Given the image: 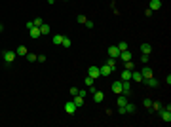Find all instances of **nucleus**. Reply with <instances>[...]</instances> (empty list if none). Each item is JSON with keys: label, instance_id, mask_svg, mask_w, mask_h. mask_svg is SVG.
Segmentation results:
<instances>
[{"label": "nucleus", "instance_id": "nucleus-15", "mask_svg": "<svg viewBox=\"0 0 171 127\" xmlns=\"http://www.w3.org/2000/svg\"><path fill=\"white\" fill-rule=\"evenodd\" d=\"M112 91H114L116 95H120V93H122V80L112 82Z\"/></svg>", "mask_w": 171, "mask_h": 127}, {"label": "nucleus", "instance_id": "nucleus-36", "mask_svg": "<svg viewBox=\"0 0 171 127\" xmlns=\"http://www.w3.org/2000/svg\"><path fill=\"white\" fill-rule=\"evenodd\" d=\"M36 61H38V63H46V57H44V55H38V59H36Z\"/></svg>", "mask_w": 171, "mask_h": 127}, {"label": "nucleus", "instance_id": "nucleus-24", "mask_svg": "<svg viewBox=\"0 0 171 127\" xmlns=\"http://www.w3.org/2000/svg\"><path fill=\"white\" fill-rule=\"evenodd\" d=\"M61 46H63V47H71V46H72V42H71V38H67V36H63V42H61Z\"/></svg>", "mask_w": 171, "mask_h": 127}, {"label": "nucleus", "instance_id": "nucleus-21", "mask_svg": "<svg viewBox=\"0 0 171 127\" xmlns=\"http://www.w3.org/2000/svg\"><path fill=\"white\" fill-rule=\"evenodd\" d=\"M122 80H131V70H128V68L122 70Z\"/></svg>", "mask_w": 171, "mask_h": 127}, {"label": "nucleus", "instance_id": "nucleus-40", "mask_svg": "<svg viewBox=\"0 0 171 127\" xmlns=\"http://www.w3.org/2000/svg\"><path fill=\"white\" fill-rule=\"evenodd\" d=\"M53 2H55V0H53Z\"/></svg>", "mask_w": 171, "mask_h": 127}, {"label": "nucleus", "instance_id": "nucleus-32", "mask_svg": "<svg viewBox=\"0 0 171 127\" xmlns=\"http://www.w3.org/2000/svg\"><path fill=\"white\" fill-rule=\"evenodd\" d=\"M141 63H142V65H146V63H148V55H146V53L141 55Z\"/></svg>", "mask_w": 171, "mask_h": 127}, {"label": "nucleus", "instance_id": "nucleus-31", "mask_svg": "<svg viewBox=\"0 0 171 127\" xmlns=\"http://www.w3.org/2000/svg\"><path fill=\"white\" fill-rule=\"evenodd\" d=\"M76 21H78V23H82V25H84V23L88 21V17H86V15H78V17H76Z\"/></svg>", "mask_w": 171, "mask_h": 127}, {"label": "nucleus", "instance_id": "nucleus-6", "mask_svg": "<svg viewBox=\"0 0 171 127\" xmlns=\"http://www.w3.org/2000/svg\"><path fill=\"white\" fill-rule=\"evenodd\" d=\"M141 84H145V85H148V87H158V80L150 76V78H145V80H142Z\"/></svg>", "mask_w": 171, "mask_h": 127}, {"label": "nucleus", "instance_id": "nucleus-39", "mask_svg": "<svg viewBox=\"0 0 171 127\" xmlns=\"http://www.w3.org/2000/svg\"><path fill=\"white\" fill-rule=\"evenodd\" d=\"M2 30H4V25H2V23H0V34H2Z\"/></svg>", "mask_w": 171, "mask_h": 127}, {"label": "nucleus", "instance_id": "nucleus-20", "mask_svg": "<svg viewBox=\"0 0 171 127\" xmlns=\"http://www.w3.org/2000/svg\"><path fill=\"white\" fill-rule=\"evenodd\" d=\"M141 51H142V53H146V55H150L152 46H150V44H142V46H141Z\"/></svg>", "mask_w": 171, "mask_h": 127}, {"label": "nucleus", "instance_id": "nucleus-4", "mask_svg": "<svg viewBox=\"0 0 171 127\" xmlns=\"http://www.w3.org/2000/svg\"><path fill=\"white\" fill-rule=\"evenodd\" d=\"M88 74H89V76H91V78H99L101 76V70H99V66H89V68H88Z\"/></svg>", "mask_w": 171, "mask_h": 127}, {"label": "nucleus", "instance_id": "nucleus-25", "mask_svg": "<svg viewBox=\"0 0 171 127\" xmlns=\"http://www.w3.org/2000/svg\"><path fill=\"white\" fill-rule=\"evenodd\" d=\"M125 112H128V114H133V112H135V104L128 102V104H125Z\"/></svg>", "mask_w": 171, "mask_h": 127}, {"label": "nucleus", "instance_id": "nucleus-35", "mask_svg": "<svg viewBox=\"0 0 171 127\" xmlns=\"http://www.w3.org/2000/svg\"><path fill=\"white\" fill-rule=\"evenodd\" d=\"M84 25H86V27H88V29H93V21H89V19H88V21H86V23H84Z\"/></svg>", "mask_w": 171, "mask_h": 127}, {"label": "nucleus", "instance_id": "nucleus-28", "mask_svg": "<svg viewBox=\"0 0 171 127\" xmlns=\"http://www.w3.org/2000/svg\"><path fill=\"white\" fill-rule=\"evenodd\" d=\"M118 49H120V51H125V49H128V42H120V44H118Z\"/></svg>", "mask_w": 171, "mask_h": 127}, {"label": "nucleus", "instance_id": "nucleus-10", "mask_svg": "<svg viewBox=\"0 0 171 127\" xmlns=\"http://www.w3.org/2000/svg\"><path fill=\"white\" fill-rule=\"evenodd\" d=\"M28 32H31V38H32V40H38V38L42 36V34H40V29H38V27H32V29H28Z\"/></svg>", "mask_w": 171, "mask_h": 127}, {"label": "nucleus", "instance_id": "nucleus-16", "mask_svg": "<svg viewBox=\"0 0 171 127\" xmlns=\"http://www.w3.org/2000/svg\"><path fill=\"white\" fill-rule=\"evenodd\" d=\"M99 70H101V76H108V74L112 72V68H110V66L107 65V63H105L103 66H99Z\"/></svg>", "mask_w": 171, "mask_h": 127}, {"label": "nucleus", "instance_id": "nucleus-29", "mask_svg": "<svg viewBox=\"0 0 171 127\" xmlns=\"http://www.w3.org/2000/svg\"><path fill=\"white\" fill-rule=\"evenodd\" d=\"M32 23H34V27H40L44 23V19L42 17H34V19H32Z\"/></svg>", "mask_w": 171, "mask_h": 127}, {"label": "nucleus", "instance_id": "nucleus-27", "mask_svg": "<svg viewBox=\"0 0 171 127\" xmlns=\"http://www.w3.org/2000/svg\"><path fill=\"white\" fill-rule=\"evenodd\" d=\"M124 65H125V68H128V70H135V63H133V61H125Z\"/></svg>", "mask_w": 171, "mask_h": 127}, {"label": "nucleus", "instance_id": "nucleus-23", "mask_svg": "<svg viewBox=\"0 0 171 127\" xmlns=\"http://www.w3.org/2000/svg\"><path fill=\"white\" fill-rule=\"evenodd\" d=\"M51 40H53V44H57V46H59V44L63 42V34H53V38H51Z\"/></svg>", "mask_w": 171, "mask_h": 127}, {"label": "nucleus", "instance_id": "nucleus-34", "mask_svg": "<svg viewBox=\"0 0 171 127\" xmlns=\"http://www.w3.org/2000/svg\"><path fill=\"white\" fill-rule=\"evenodd\" d=\"M150 104H152L150 99H145V101H142V106H146V108H150Z\"/></svg>", "mask_w": 171, "mask_h": 127}, {"label": "nucleus", "instance_id": "nucleus-11", "mask_svg": "<svg viewBox=\"0 0 171 127\" xmlns=\"http://www.w3.org/2000/svg\"><path fill=\"white\" fill-rule=\"evenodd\" d=\"M148 10H152V11L162 10V0H150V8H148Z\"/></svg>", "mask_w": 171, "mask_h": 127}, {"label": "nucleus", "instance_id": "nucleus-18", "mask_svg": "<svg viewBox=\"0 0 171 127\" xmlns=\"http://www.w3.org/2000/svg\"><path fill=\"white\" fill-rule=\"evenodd\" d=\"M118 106H125V104H128V97H125V95L124 93H120V95H118Z\"/></svg>", "mask_w": 171, "mask_h": 127}, {"label": "nucleus", "instance_id": "nucleus-7", "mask_svg": "<svg viewBox=\"0 0 171 127\" xmlns=\"http://www.w3.org/2000/svg\"><path fill=\"white\" fill-rule=\"evenodd\" d=\"M139 72H141V76H142V80H145V78H150V76H152V68H150V66H142V68L139 70Z\"/></svg>", "mask_w": 171, "mask_h": 127}, {"label": "nucleus", "instance_id": "nucleus-5", "mask_svg": "<svg viewBox=\"0 0 171 127\" xmlns=\"http://www.w3.org/2000/svg\"><path fill=\"white\" fill-rule=\"evenodd\" d=\"M108 57L118 59V57H120V49H118L116 46H108Z\"/></svg>", "mask_w": 171, "mask_h": 127}, {"label": "nucleus", "instance_id": "nucleus-1", "mask_svg": "<svg viewBox=\"0 0 171 127\" xmlns=\"http://www.w3.org/2000/svg\"><path fill=\"white\" fill-rule=\"evenodd\" d=\"M2 59H4V63H14L15 61V51H11V49H4L2 51Z\"/></svg>", "mask_w": 171, "mask_h": 127}, {"label": "nucleus", "instance_id": "nucleus-33", "mask_svg": "<svg viewBox=\"0 0 171 127\" xmlns=\"http://www.w3.org/2000/svg\"><path fill=\"white\" fill-rule=\"evenodd\" d=\"M68 93H71L72 97H74V95H78V87H71V89H68Z\"/></svg>", "mask_w": 171, "mask_h": 127}, {"label": "nucleus", "instance_id": "nucleus-3", "mask_svg": "<svg viewBox=\"0 0 171 127\" xmlns=\"http://www.w3.org/2000/svg\"><path fill=\"white\" fill-rule=\"evenodd\" d=\"M131 57H133V55H131V51H129V49H125V51H120V57H118V61H131Z\"/></svg>", "mask_w": 171, "mask_h": 127}, {"label": "nucleus", "instance_id": "nucleus-13", "mask_svg": "<svg viewBox=\"0 0 171 127\" xmlns=\"http://www.w3.org/2000/svg\"><path fill=\"white\" fill-rule=\"evenodd\" d=\"M91 95H93V101H95V102H103V99H105V93H103V91H97L95 89Z\"/></svg>", "mask_w": 171, "mask_h": 127}, {"label": "nucleus", "instance_id": "nucleus-26", "mask_svg": "<svg viewBox=\"0 0 171 127\" xmlns=\"http://www.w3.org/2000/svg\"><path fill=\"white\" fill-rule=\"evenodd\" d=\"M25 57H27V61H31V63H34V61H36V59H38V55H36V53H27V55H25Z\"/></svg>", "mask_w": 171, "mask_h": 127}, {"label": "nucleus", "instance_id": "nucleus-12", "mask_svg": "<svg viewBox=\"0 0 171 127\" xmlns=\"http://www.w3.org/2000/svg\"><path fill=\"white\" fill-rule=\"evenodd\" d=\"M38 29H40V34H42V36H48V34L51 32V29H50V25H48V23H42Z\"/></svg>", "mask_w": 171, "mask_h": 127}, {"label": "nucleus", "instance_id": "nucleus-37", "mask_svg": "<svg viewBox=\"0 0 171 127\" xmlns=\"http://www.w3.org/2000/svg\"><path fill=\"white\" fill-rule=\"evenodd\" d=\"M118 112H120V114H128V112H125V106H118Z\"/></svg>", "mask_w": 171, "mask_h": 127}, {"label": "nucleus", "instance_id": "nucleus-30", "mask_svg": "<svg viewBox=\"0 0 171 127\" xmlns=\"http://www.w3.org/2000/svg\"><path fill=\"white\" fill-rule=\"evenodd\" d=\"M93 82H95V78H91V76L86 78V85H88V87H91V85H93Z\"/></svg>", "mask_w": 171, "mask_h": 127}, {"label": "nucleus", "instance_id": "nucleus-8", "mask_svg": "<svg viewBox=\"0 0 171 127\" xmlns=\"http://www.w3.org/2000/svg\"><path fill=\"white\" fill-rule=\"evenodd\" d=\"M122 93L124 95L131 93V84H129V80H122Z\"/></svg>", "mask_w": 171, "mask_h": 127}, {"label": "nucleus", "instance_id": "nucleus-9", "mask_svg": "<svg viewBox=\"0 0 171 127\" xmlns=\"http://www.w3.org/2000/svg\"><path fill=\"white\" fill-rule=\"evenodd\" d=\"M65 112H67V114H71V116H72V114L76 112V104H74L72 101H68L67 104H65Z\"/></svg>", "mask_w": 171, "mask_h": 127}, {"label": "nucleus", "instance_id": "nucleus-38", "mask_svg": "<svg viewBox=\"0 0 171 127\" xmlns=\"http://www.w3.org/2000/svg\"><path fill=\"white\" fill-rule=\"evenodd\" d=\"M78 95H82V97L86 99V95H88V91H82V89H78Z\"/></svg>", "mask_w": 171, "mask_h": 127}, {"label": "nucleus", "instance_id": "nucleus-14", "mask_svg": "<svg viewBox=\"0 0 171 127\" xmlns=\"http://www.w3.org/2000/svg\"><path fill=\"white\" fill-rule=\"evenodd\" d=\"M131 80L135 82V84H141V82H142V76H141L139 70H131Z\"/></svg>", "mask_w": 171, "mask_h": 127}, {"label": "nucleus", "instance_id": "nucleus-19", "mask_svg": "<svg viewBox=\"0 0 171 127\" xmlns=\"http://www.w3.org/2000/svg\"><path fill=\"white\" fill-rule=\"evenodd\" d=\"M27 53H28V51H27L25 46H17V49H15V55H19V57H25Z\"/></svg>", "mask_w": 171, "mask_h": 127}, {"label": "nucleus", "instance_id": "nucleus-22", "mask_svg": "<svg viewBox=\"0 0 171 127\" xmlns=\"http://www.w3.org/2000/svg\"><path fill=\"white\" fill-rule=\"evenodd\" d=\"M116 61H118V59H112V57H110V59H108V61H107V65H108V66H110V68H112V72H114V70H116V66H118V65H116Z\"/></svg>", "mask_w": 171, "mask_h": 127}, {"label": "nucleus", "instance_id": "nucleus-2", "mask_svg": "<svg viewBox=\"0 0 171 127\" xmlns=\"http://www.w3.org/2000/svg\"><path fill=\"white\" fill-rule=\"evenodd\" d=\"M160 116H162V120H164V121H167V123H169V121H171V110H167V108L162 106V108H160Z\"/></svg>", "mask_w": 171, "mask_h": 127}, {"label": "nucleus", "instance_id": "nucleus-17", "mask_svg": "<svg viewBox=\"0 0 171 127\" xmlns=\"http://www.w3.org/2000/svg\"><path fill=\"white\" fill-rule=\"evenodd\" d=\"M72 102H74L76 108H78V106L84 104V97H82V95H74V97H72Z\"/></svg>", "mask_w": 171, "mask_h": 127}]
</instances>
